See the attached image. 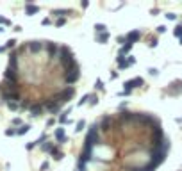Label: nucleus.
<instances>
[{"instance_id": "17", "label": "nucleus", "mask_w": 182, "mask_h": 171, "mask_svg": "<svg viewBox=\"0 0 182 171\" xmlns=\"http://www.w3.org/2000/svg\"><path fill=\"white\" fill-rule=\"evenodd\" d=\"M127 66H130V62H129V59L125 61L123 57H118V68H120V70H123V68H127Z\"/></svg>"}, {"instance_id": "30", "label": "nucleus", "mask_w": 182, "mask_h": 171, "mask_svg": "<svg viewBox=\"0 0 182 171\" xmlns=\"http://www.w3.org/2000/svg\"><path fill=\"white\" fill-rule=\"evenodd\" d=\"M97 102H98V98H97V95H91V96H89V103H91V105H95Z\"/></svg>"}, {"instance_id": "3", "label": "nucleus", "mask_w": 182, "mask_h": 171, "mask_svg": "<svg viewBox=\"0 0 182 171\" xmlns=\"http://www.w3.org/2000/svg\"><path fill=\"white\" fill-rule=\"evenodd\" d=\"M73 95H75V89H73L71 86H68V87H64V89L57 95V102H59V103H64V102H66V100H70Z\"/></svg>"}, {"instance_id": "6", "label": "nucleus", "mask_w": 182, "mask_h": 171, "mask_svg": "<svg viewBox=\"0 0 182 171\" xmlns=\"http://www.w3.org/2000/svg\"><path fill=\"white\" fill-rule=\"evenodd\" d=\"M79 77H80V71L66 73V75H64V82H66V84H73V82H77V80H79Z\"/></svg>"}, {"instance_id": "9", "label": "nucleus", "mask_w": 182, "mask_h": 171, "mask_svg": "<svg viewBox=\"0 0 182 171\" xmlns=\"http://www.w3.org/2000/svg\"><path fill=\"white\" fill-rule=\"evenodd\" d=\"M139 37H141L139 30H132V32H129V34H127V43H130V45H132V43H134V41H138Z\"/></svg>"}, {"instance_id": "18", "label": "nucleus", "mask_w": 182, "mask_h": 171, "mask_svg": "<svg viewBox=\"0 0 182 171\" xmlns=\"http://www.w3.org/2000/svg\"><path fill=\"white\" fill-rule=\"evenodd\" d=\"M30 130V125H21L18 130H16V136H23V134H27Z\"/></svg>"}, {"instance_id": "23", "label": "nucleus", "mask_w": 182, "mask_h": 171, "mask_svg": "<svg viewBox=\"0 0 182 171\" xmlns=\"http://www.w3.org/2000/svg\"><path fill=\"white\" fill-rule=\"evenodd\" d=\"M41 150H43V152H52V150H54V143H45V145L41 146Z\"/></svg>"}, {"instance_id": "12", "label": "nucleus", "mask_w": 182, "mask_h": 171, "mask_svg": "<svg viewBox=\"0 0 182 171\" xmlns=\"http://www.w3.org/2000/svg\"><path fill=\"white\" fill-rule=\"evenodd\" d=\"M38 11H39V7H38V5H32V4H25V14H29V16H30V14H36Z\"/></svg>"}, {"instance_id": "24", "label": "nucleus", "mask_w": 182, "mask_h": 171, "mask_svg": "<svg viewBox=\"0 0 182 171\" xmlns=\"http://www.w3.org/2000/svg\"><path fill=\"white\" fill-rule=\"evenodd\" d=\"M89 96H91V95H84V96H82V100H79V105L82 107L84 103H89Z\"/></svg>"}, {"instance_id": "36", "label": "nucleus", "mask_w": 182, "mask_h": 171, "mask_svg": "<svg viewBox=\"0 0 182 171\" xmlns=\"http://www.w3.org/2000/svg\"><path fill=\"white\" fill-rule=\"evenodd\" d=\"M148 73H150V75H154V77H155V75H157V73H159V71H157V70H155V68H150V70H148Z\"/></svg>"}, {"instance_id": "15", "label": "nucleus", "mask_w": 182, "mask_h": 171, "mask_svg": "<svg viewBox=\"0 0 182 171\" xmlns=\"http://www.w3.org/2000/svg\"><path fill=\"white\" fill-rule=\"evenodd\" d=\"M130 48H132V45H130V43H127V45H123V46L120 48V57H123V55H127V54L130 52Z\"/></svg>"}, {"instance_id": "43", "label": "nucleus", "mask_w": 182, "mask_h": 171, "mask_svg": "<svg viewBox=\"0 0 182 171\" xmlns=\"http://www.w3.org/2000/svg\"><path fill=\"white\" fill-rule=\"evenodd\" d=\"M181 45H182V37H181Z\"/></svg>"}, {"instance_id": "1", "label": "nucleus", "mask_w": 182, "mask_h": 171, "mask_svg": "<svg viewBox=\"0 0 182 171\" xmlns=\"http://www.w3.org/2000/svg\"><path fill=\"white\" fill-rule=\"evenodd\" d=\"M98 128L100 125L93 123L88 130V136H86V141H84V148H93L97 145H100V136H98Z\"/></svg>"}, {"instance_id": "42", "label": "nucleus", "mask_w": 182, "mask_h": 171, "mask_svg": "<svg viewBox=\"0 0 182 171\" xmlns=\"http://www.w3.org/2000/svg\"><path fill=\"white\" fill-rule=\"evenodd\" d=\"M34 146H36V143H29V145H27V150H32Z\"/></svg>"}, {"instance_id": "27", "label": "nucleus", "mask_w": 182, "mask_h": 171, "mask_svg": "<svg viewBox=\"0 0 182 171\" xmlns=\"http://www.w3.org/2000/svg\"><path fill=\"white\" fill-rule=\"evenodd\" d=\"M84 127H86V121L82 120V121H79V123H77V128H75V130H77V132H82V128H84Z\"/></svg>"}, {"instance_id": "8", "label": "nucleus", "mask_w": 182, "mask_h": 171, "mask_svg": "<svg viewBox=\"0 0 182 171\" xmlns=\"http://www.w3.org/2000/svg\"><path fill=\"white\" fill-rule=\"evenodd\" d=\"M46 52H48V55H50V57H55V54L59 52V46H57V43H52V41H48V43H46Z\"/></svg>"}, {"instance_id": "31", "label": "nucleus", "mask_w": 182, "mask_h": 171, "mask_svg": "<svg viewBox=\"0 0 182 171\" xmlns=\"http://www.w3.org/2000/svg\"><path fill=\"white\" fill-rule=\"evenodd\" d=\"M7 107H9L11 111H16V109H18V103H14V102H9V103H7Z\"/></svg>"}, {"instance_id": "21", "label": "nucleus", "mask_w": 182, "mask_h": 171, "mask_svg": "<svg viewBox=\"0 0 182 171\" xmlns=\"http://www.w3.org/2000/svg\"><path fill=\"white\" fill-rule=\"evenodd\" d=\"M50 153H52V157H54L55 161H59V159H63V152H59V148H55V146H54V150H52Z\"/></svg>"}, {"instance_id": "39", "label": "nucleus", "mask_w": 182, "mask_h": 171, "mask_svg": "<svg viewBox=\"0 0 182 171\" xmlns=\"http://www.w3.org/2000/svg\"><path fill=\"white\" fill-rule=\"evenodd\" d=\"M45 139H46V136H45V134H43V136H41V137H39V139H38V141H34V143H36V145H39V143H43V141H45Z\"/></svg>"}, {"instance_id": "37", "label": "nucleus", "mask_w": 182, "mask_h": 171, "mask_svg": "<svg viewBox=\"0 0 182 171\" xmlns=\"http://www.w3.org/2000/svg\"><path fill=\"white\" fill-rule=\"evenodd\" d=\"M20 107H21V109H29V107H30V105H29V102H25V100H23V102H21V105H20Z\"/></svg>"}, {"instance_id": "5", "label": "nucleus", "mask_w": 182, "mask_h": 171, "mask_svg": "<svg viewBox=\"0 0 182 171\" xmlns=\"http://www.w3.org/2000/svg\"><path fill=\"white\" fill-rule=\"evenodd\" d=\"M161 141H164V134H163V128L157 125L152 130V143H161Z\"/></svg>"}, {"instance_id": "26", "label": "nucleus", "mask_w": 182, "mask_h": 171, "mask_svg": "<svg viewBox=\"0 0 182 171\" xmlns=\"http://www.w3.org/2000/svg\"><path fill=\"white\" fill-rule=\"evenodd\" d=\"M125 170L127 171H147L145 168H138V166H127Z\"/></svg>"}, {"instance_id": "29", "label": "nucleus", "mask_w": 182, "mask_h": 171, "mask_svg": "<svg viewBox=\"0 0 182 171\" xmlns=\"http://www.w3.org/2000/svg\"><path fill=\"white\" fill-rule=\"evenodd\" d=\"M95 87H97L98 91H102V89H104V84H102V80H97V82H95Z\"/></svg>"}, {"instance_id": "25", "label": "nucleus", "mask_w": 182, "mask_h": 171, "mask_svg": "<svg viewBox=\"0 0 182 171\" xmlns=\"http://www.w3.org/2000/svg\"><path fill=\"white\" fill-rule=\"evenodd\" d=\"M173 34H175L177 37H182V25H177V27H175V30H173Z\"/></svg>"}, {"instance_id": "28", "label": "nucleus", "mask_w": 182, "mask_h": 171, "mask_svg": "<svg viewBox=\"0 0 182 171\" xmlns=\"http://www.w3.org/2000/svg\"><path fill=\"white\" fill-rule=\"evenodd\" d=\"M64 23H66V18H59V20L55 21V25H57V27H63Z\"/></svg>"}, {"instance_id": "35", "label": "nucleus", "mask_w": 182, "mask_h": 171, "mask_svg": "<svg viewBox=\"0 0 182 171\" xmlns=\"http://www.w3.org/2000/svg\"><path fill=\"white\" fill-rule=\"evenodd\" d=\"M166 18H168V20H177V14H173V12H168V14H166Z\"/></svg>"}, {"instance_id": "16", "label": "nucleus", "mask_w": 182, "mask_h": 171, "mask_svg": "<svg viewBox=\"0 0 182 171\" xmlns=\"http://www.w3.org/2000/svg\"><path fill=\"white\" fill-rule=\"evenodd\" d=\"M109 125H111V116H105V118L102 120V123H100V128H102V130H107Z\"/></svg>"}, {"instance_id": "14", "label": "nucleus", "mask_w": 182, "mask_h": 171, "mask_svg": "<svg viewBox=\"0 0 182 171\" xmlns=\"http://www.w3.org/2000/svg\"><path fill=\"white\" fill-rule=\"evenodd\" d=\"M66 14H70V11H66V9H54L52 11V16H66Z\"/></svg>"}, {"instance_id": "38", "label": "nucleus", "mask_w": 182, "mask_h": 171, "mask_svg": "<svg viewBox=\"0 0 182 171\" xmlns=\"http://www.w3.org/2000/svg\"><path fill=\"white\" fill-rule=\"evenodd\" d=\"M13 125H20V127H21V120H20V118H14V120H13Z\"/></svg>"}, {"instance_id": "19", "label": "nucleus", "mask_w": 182, "mask_h": 171, "mask_svg": "<svg viewBox=\"0 0 182 171\" xmlns=\"http://www.w3.org/2000/svg\"><path fill=\"white\" fill-rule=\"evenodd\" d=\"M105 29H107V27H105L104 23H97V25H95V32H97V34H104V32H107Z\"/></svg>"}, {"instance_id": "22", "label": "nucleus", "mask_w": 182, "mask_h": 171, "mask_svg": "<svg viewBox=\"0 0 182 171\" xmlns=\"http://www.w3.org/2000/svg\"><path fill=\"white\" fill-rule=\"evenodd\" d=\"M107 37H109V32L98 34V36H97V41H98V43H105V41H107Z\"/></svg>"}, {"instance_id": "13", "label": "nucleus", "mask_w": 182, "mask_h": 171, "mask_svg": "<svg viewBox=\"0 0 182 171\" xmlns=\"http://www.w3.org/2000/svg\"><path fill=\"white\" fill-rule=\"evenodd\" d=\"M54 136H55V139H57L59 143H63V141L66 139V136H64V128H55Z\"/></svg>"}, {"instance_id": "4", "label": "nucleus", "mask_w": 182, "mask_h": 171, "mask_svg": "<svg viewBox=\"0 0 182 171\" xmlns=\"http://www.w3.org/2000/svg\"><path fill=\"white\" fill-rule=\"evenodd\" d=\"M4 77H5V82H11V84H16V80H18L16 70H14V68H9V66H7V70L4 71Z\"/></svg>"}, {"instance_id": "20", "label": "nucleus", "mask_w": 182, "mask_h": 171, "mask_svg": "<svg viewBox=\"0 0 182 171\" xmlns=\"http://www.w3.org/2000/svg\"><path fill=\"white\" fill-rule=\"evenodd\" d=\"M70 111H71V109L68 107V111H64V112L59 116V123H63V125H64V123H68V116H66V114H70Z\"/></svg>"}, {"instance_id": "2", "label": "nucleus", "mask_w": 182, "mask_h": 171, "mask_svg": "<svg viewBox=\"0 0 182 171\" xmlns=\"http://www.w3.org/2000/svg\"><path fill=\"white\" fill-rule=\"evenodd\" d=\"M141 84H143V79H141V77H136V79H132V80H127V82L123 84L125 87H123V93H122V95H130V91H132L134 87L141 86Z\"/></svg>"}, {"instance_id": "33", "label": "nucleus", "mask_w": 182, "mask_h": 171, "mask_svg": "<svg viewBox=\"0 0 182 171\" xmlns=\"http://www.w3.org/2000/svg\"><path fill=\"white\" fill-rule=\"evenodd\" d=\"M14 43H16L14 39H9V41H7V45H5V48H13V46H14Z\"/></svg>"}, {"instance_id": "7", "label": "nucleus", "mask_w": 182, "mask_h": 171, "mask_svg": "<svg viewBox=\"0 0 182 171\" xmlns=\"http://www.w3.org/2000/svg\"><path fill=\"white\" fill-rule=\"evenodd\" d=\"M45 107H46L50 112H57L59 107H61V103H59L57 100H46V102H45Z\"/></svg>"}, {"instance_id": "41", "label": "nucleus", "mask_w": 182, "mask_h": 171, "mask_svg": "<svg viewBox=\"0 0 182 171\" xmlns=\"http://www.w3.org/2000/svg\"><path fill=\"white\" fill-rule=\"evenodd\" d=\"M150 46H157V39H150Z\"/></svg>"}, {"instance_id": "10", "label": "nucleus", "mask_w": 182, "mask_h": 171, "mask_svg": "<svg viewBox=\"0 0 182 171\" xmlns=\"http://www.w3.org/2000/svg\"><path fill=\"white\" fill-rule=\"evenodd\" d=\"M41 48H43V45H41L39 41H30V43H29V50H30L32 54H38Z\"/></svg>"}, {"instance_id": "11", "label": "nucleus", "mask_w": 182, "mask_h": 171, "mask_svg": "<svg viewBox=\"0 0 182 171\" xmlns=\"http://www.w3.org/2000/svg\"><path fill=\"white\" fill-rule=\"evenodd\" d=\"M41 112H43V105H39V103H36V105H30V116L38 118Z\"/></svg>"}, {"instance_id": "40", "label": "nucleus", "mask_w": 182, "mask_h": 171, "mask_svg": "<svg viewBox=\"0 0 182 171\" xmlns=\"http://www.w3.org/2000/svg\"><path fill=\"white\" fill-rule=\"evenodd\" d=\"M164 30H166V27H164V25H161V27H157V32H159V34H163Z\"/></svg>"}, {"instance_id": "34", "label": "nucleus", "mask_w": 182, "mask_h": 171, "mask_svg": "<svg viewBox=\"0 0 182 171\" xmlns=\"http://www.w3.org/2000/svg\"><path fill=\"white\" fill-rule=\"evenodd\" d=\"M0 25H11V21H9V20H5V18H2V16H0Z\"/></svg>"}, {"instance_id": "32", "label": "nucleus", "mask_w": 182, "mask_h": 171, "mask_svg": "<svg viewBox=\"0 0 182 171\" xmlns=\"http://www.w3.org/2000/svg\"><path fill=\"white\" fill-rule=\"evenodd\" d=\"M5 136H9V137H11V136H16V130H14V128H7V130H5Z\"/></svg>"}, {"instance_id": "44", "label": "nucleus", "mask_w": 182, "mask_h": 171, "mask_svg": "<svg viewBox=\"0 0 182 171\" xmlns=\"http://www.w3.org/2000/svg\"><path fill=\"white\" fill-rule=\"evenodd\" d=\"M77 171H79V170H77Z\"/></svg>"}]
</instances>
